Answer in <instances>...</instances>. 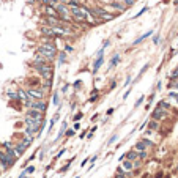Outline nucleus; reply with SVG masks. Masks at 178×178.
I'll list each match as a JSON object with an SVG mask.
<instances>
[{
	"mask_svg": "<svg viewBox=\"0 0 178 178\" xmlns=\"http://www.w3.org/2000/svg\"><path fill=\"white\" fill-rule=\"evenodd\" d=\"M6 95H8L10 99H17V91H8Z\"/></svg>",
	"mask_w": 178,
	"mask_h": 178,
	"instance_id": "24",
	"label": "nucleus"
},
{
	"mask_svg": "<svg viewBox=\"0 0 178 178\" xmlns=\"http://www.w3.org/2000/svg\"><path fill=\"white\" fill-rule=\"evenodd\" d=\"M142 142H144L147 147H153V145H155V144L151 142V140H148V139H142Z\"/></svg>",
	"mask_w": 178,
	"mask_h": 178,
	"instance_id": "26",
	"label": "nucleus"
},
{
	"mask_svg": "<svg viewBox=\"0 0 178 178\" xmlns=\"http://www.w3.org/2000/svg\"><path fill=\"white\" fill-rule=\"evenodd\" d=\"M24 176H25V170H24V172H22V173L19 175V178H24Z\"/></svg>",
	"mask_w": 178,
	"mask_h": 178,
	"instance_id": "42",
	"label": "nucleus"
},
{
	"mask_svg": "<svg viewBox=\"0 0 178 178\" xmlns=\"http://www.w3.org/2000/svg\"><path fill=\"white\" fill-rule=\"evenodd\" d=\"M170 77H172V79H176V77H178V69H175V71L172 73V76H170Z\"/></svg>",
	"mask_w": 178,
	"mask_h": 178,
	"instance_id": "33",
	"label": "nucleus"
},
{
	"mask_svg": "<svg viewBox=\"0 0 178 178\" xmlns=\"http://www.w3.org/2000/svg\"><path fill=\"white\" fill-rule=\"evenodd\" d=\"M121 162H123V166H121V167H123L126 172H128V170H133V169H134L133 161H129V159H126V161H121Z\"/></svg>",
	"mask_w": 178,
	"mask_h": 178,
	"instance_id": "17",
	"label": "nucleus"
},
{
	"mask_svg": "<svg viewBox=\"0 0 178 178\" xmlns=\"http://www.w3.org/2000/svg\"><path fill=\"white\" fill-rule=\"evenodd\" d=\"M170 87H173V88H178V84H172Z\"/></svg>",
	"mask_w": 178,
	"mask_h": 178,
	"instance_id": "43",
	"label": "nucleus"
},
{
	"mask_svg": "<svg viewBox=\"0 0 178 178\" xmlns=\"http://www.w3.org/2000/svg\"><path fill=\"white\" fill-rule=\"evenodd\" d=\"M164 117H166V110L161 109V107H158V109L153 112V120H161V118H164Z\"/></svg>",
	"mask_w": 178,
	"mask_h": 178,
	"instance_id": "11",
	"label": "nucleus"
},
{
	"mask_svg": "<svg viewBox=\"0 0 178 178\" xmlns=\"http://www.w3.org/2000/svg\"><path fill=\"white\" fill-rule=\"evenodd\" d=\"M38 54H41L43 57H46L49 62L54 60V57L57 55V48H55V44L52 43V38H51V36H46L44 43L38 46Z\"/></svg>",
	"mask_w": 178,
	"mask_h": 178,
	"instance_id": "1",
	"label": "nucleus"
},
{
	"mask_svg": "<svg viewBox=\"0 0 178 178\" xmlns=\"http://www.w3.org/2000/svg\"><path fill=\"white\" fill-rule=\"evenodd\" d=\"M65 60H66V54H65V51H63V52L59 54V65H63Z\"/></svg>",
	"mask_w": 178,
	"mask_h": 178,
	"instance_id": "22",
	"label": "nucleus"
},
{
	"mask_svg": "<svg viewBox=\"0 0 178 178\" xmlns=\"http://www.w3.org/2000/svg\"><path fill=\"white\" fill-rule=\"evenodd\" d=\"M27 95H29L30 99H44V91L41 88H36V87H29L25 90Z\"/></svg>",
	"mask_w": 178,
	"mask_h": 178,
	"instance_id": "8",
	"label": "nucleus"
},
{
	"mask_svg": "<svg viewBox=\"0 0 178 178\" xmlns=\"http://www.w3.org/2000/svg\"><path fill=\"white\" fill-rule=\"evenodd\" d=\"M115 140H117V136H112V137L109 139V142H107V144L110 145V144H114V142H115Z\"/></svg>",
	"mask_w": 178,
	"mask_h": 178,
	"instance_id": "31",
	"label": "nucleus"
},
{
	"mask_svg": "<svg viewBox=\"0 0 178 178\" xmlns=\"http://www.w3.org/2000/svg\"><path fill=\"white\" fill-rule=\"evenodd\" d=\"M27 148H29V147H25V145L21 142L19 145H17V147L14 148V151H16V155H17V156H21V155H24V153H25V150H27Z\"/></svg>",
	"mask_w": 178,
	"mask_h": 178,
	"instance_id": "15",
	"label": "nucleus"
},
{
	"mask_svg": "<svg viewBox=\"0 0 178 178\" xmlns=\"http://www.w3.org/2000/svg\"><path fill=\"white\" fill-rule=\"evenodd\" d=\"M147 10H148V6H144V8H142V10H140V11H139V13H137V14H136L134 17H139V16H142V14H144V13H145Z\"/></svg>",
	"mask_w": 178,
	"mask_h": 178,
	"instance_id": "27",
	"label": "nucleus"
},
{
	"mask_svg": "<svg viewBox=\"0 0 178 178\" xmlns=\"http://www.w3.org/2000/svg\"><path fill=\"white\" fill-rule=\"evenodd\" d=\"M151 33H153V30H148V32H147V33H144L142 36H139V38H137V40H136V41H134L133 44L136 46V44H139V43H142V41H144L145 38H148V36H150V35H151Z\"/></svg>",
	"mask_w": 178,
	"mask_h": 178,
	"instance_id": "16",
	"label": "nucleus"
},
{
	"mask_svg": "<svg viewBox=\"0 0 178 178\" xmlns=\"http://www.w3.org/2000/svg\"><path fill=\"white\" fill-rule=\"evenodd\" d=\"M144 98H145V96H140V98L137 99V102H136V107H137V106H140V102L144 101Z\"/></svg>",
	"mask_w": 178,
	"mask_h": 178,
	"instance_id": "34",
	"label": "nucleus"
},
{
	"mask_svg": "<svg viewBox=\"0 0 178 178\" xmlns=\"http://www.w3.org/2000/svg\"><path fill=\"white\" fill-rule=\"evenodd\" d=\"M74 134V131L73 129H69V131H66V136H73Z\"/></svg>",
	"mask_w": 178,
	"mask_h": 178,
	"instance_id": "38",
	"label": "nucleus"
},
{
	"mask_svg": "<svg viewBox=\"0 0 178 178\" xmlns=\"http://www.w3.org/2000/svg\"><path fill=\"white\" fill-rule=\"evenodd\" d=\"M148 126H150V129H151V131H155V129H158V120H151V121H150V123H148Z\"/></svg>",
	"mask_w": 178,
	"mask_h": 178,
	"instance_id": "23",
	"label": "nucleus"
},
{
	"mask_svg": "<svg viewBox=\"0 0 178 178\" xmlns=\"http://www.w3.org/2000/svg\"><path fill=\"white\" fill-rule=\"evenodd\" d=\"M59 3H65V5H68V0H59Z\"/></svg>",
	"mask_w": 178,
	"mask_h": 178,
	"instance_id": "40",
	"label": "nucleus"
},
{
	"mask_svg": "<svg viewBox=\"0 0 178 178\" xmlns=\"http://www.w3.org/2000/svg\"><path fill=\"white\" fill-rule=\"evenodd\" d=\"M69 13H71V17L77 22H87V16L80 10V5L79 6H69Z\"/></svg>",
	"mask_w": 178,
	"mask_h": 178,
	"instance_id": "6",
	"label": "nucleus"
},
{
	"mask_svg": "<svg viewBox=\"0 0 178 178\" xmlns=\"http://www.w3.org/2000/svg\"><path fill=\"white\" fill-rule=\"evenodd\" d=\"M91 14L95 16L98 21H102V22L114 19V14L107 13V10H104V8H95V10H91Z\"/></svg>",
	"mask_w": 178,
	"mask_h": 178,
	"instance_id": "5",
	"label": "nucleus"
},
{
	"mask_svg": "<svg viewBox=\"0 0 178 178\" xmlns=\"http://www.w3.org/2000/svg\"><path fill=\"white\" fill-rule=\"evenodd\" d=\"M102 62H104V57H102V54H101V55H98V59L95 60V63H93V74L98 73V69L101 68Z\"/></svg>",
	"mask_w": 178,
	"mask_h": 178,
	"instance_id": "10",
	"label": "nucleus"
},
{
	"mask_svg": "<svg viewBox=\"0 0 178 178\" xmlns=\"http://www.w3.org/2000/svg\"><path fill=\"white\" fill-rule=\"evenodd\" d=\"M153 41H155V44H158V43H159V36H155Z\"/></svg>",
	"mask_w": 178,
	"mask_h": 178,
	"instance_id": "39",
	"label": "nucleus"
},
{
	"mask_svg": "<svg viewBox=\"0 0 178 178\" xmlns=\"http://www.w3.org/2000/svg\"><path fill=\"white\" fill-rule=\"evenodd\" d=\"M120 62V55L118 54H115L114 57H112V60H110V65H109V68H112V66H115V65Z\"/></svg>",
	"mask_w": 178,
	"mask_h": 178,
	"instance_id": "20",
	"label": "nucleus"
},
{
	"mask_svg": "<svg viewBox=\"0 0 178 178\" xmlns=\"http://www.w3.org/2000/svg\"><path fill=\"white\" fill-rule=\"evenodd\" d=\"M44 13H46V16H59L55 6H52V5H46L44 6Z\"/></svg>",
	"mask_w": 178,
	"mask_h": 178,
	"instance_id": "12",
	"label": "nucleus"
},
{
	"mask_svg": "<svg viewBox=\"0 0 178 178\" xmlns=\"http://www.w3.org/2000/svg\"><path fill=\"white\" fill-rule=\"evenodd\" d=\"M137 158H139V153L136 151V150H133V151H128L125 155V159H129V161H136Z\"/></svg>",
	"mask_w": 178,
	"mask_h": 178,
	"instance_id": "14",
	"label": "nucleus"
},
{
	"mask_svg": "<svg viewBox=\"0 0 178 178\" xmlns=\"http://www.w3.org/2000/svg\"><path fill=\"white\" fill-rule=\"evenodd\" d=\"M134 150L139 153V151H144V150H147V145L142 142V140H139V142L136 144V147H134Z\"/></svg>",
	"mask_w": 178,
	"mask_h": 178,
	"instance_id": "18",
	"label": "nucleus"
},
{
	"mask_svg": "<svg viewBox=\"0 0 178 178\" xmlns=\"http://www.w3.org/2000/svg\"><path fill=\"white\" fill-rule=\"evenodd\" d=\"M147 158V150H144V151H139V159H145Z\"/></svg>",
	"mask_w": 178,
	"mask_h": 178,
	"instance_id": "28",
	"label": "nucleus"
},
{
	"mask_svg": "<svg viewBox=\"0 0 178 178\" xmlns=\"http://www.w3.org/2000/svg\"><path fill=\"white\" fill-rule=\"evenodd\" d=\"M14 162H16V159L10 158L5 151H2V150H0V166H2V170H6V169L11 167Z\"/></svg>",
	"mask_w": 178,
	"mask_h": 178,
	"instance_id": "7",
	"label": "nucleus"
},
{
	"mask_svg": "<svg viewBox=\"0 0 178 178\" xmlns=\"http://www.w3.org/2000/svg\"><path fill=\"white\" fill-rule=\"evenodd\" d=\"M80 118H82V114H77V115H74V120H76V121H77V120H80Z\"/></svg>",
	"mask_w": 178,
	"mask_h": 178,
	"instance_id": "36",
	"label": "nucleus"
},
{
	"mask_svg": "<svg viewBox=\"0 0 178 178\" xmlns=\"http://www.w3.org/2000/svg\"><path fill=\"white\" fill-rule=\"evenodd\" d=\"M133 3H134V0H125V5H126V6H131Z\"/></svg>",
	"mask_w": 178,
	"mask_h": 178,
	"instance_id": "32",
	"label": "nucleus"
},
{
	"mask_svg": "<svg viewBox=\"0 0 178 178\" xmlns=\"http://www.w3.org/2000/svg\"><path fill=\"white\" fill-rule=\"evenodd\" d=\"M25 117L36 118V120H43V112L38 110V109H29V110H27V115Z\"/></svg>",
	"mask_w": 178,
	"mask_h": 178,
	"instance_id": "9",
	"label": "nucleus"
},
{
	"mask_svg": "<svg viewBox=\"0 0 178 178\" xmlns=\"http://www.w3.org/2000/svg\"><path fill=\"white\" fill-rule=\"evenodd\" d=\"M176 5H178V0H176Z\"/></svg>",
	"mask_w": 178,
	"mask_h": 178,
	"instance_id": "44",
	"label": "nucleus"
},
{
	"mask_svg": "<svg viewBox=\"0 0 178 178\" xmlns=\"http://www.w3.org/2000/svg\"><path fill=\"white\" fill-rule=\"evenodd\" d=\"M158 107H161V109H169L170 106H169V102H166V101H161V102H159V104H158Z\"/></svg>",
	"mask_w": 178,
	"mask_h": 178,
	"instance_id": "25",
	"label": "nucleus"
},
{
	"mask_svg": "<svg viewBox=\"0 0 178 178\" xmlns=\"http://www.w3.org/2000/svg\"><path fill=\"white\" fill-rule=\"evenodd\" d=\"M21 142H22V144H24L25 147H30V145H32V142H33V137H32V136H29V137L25 136V137H24V139L21 140Z\"/></svg>",
	"mask_w": 178,
	"mask_h": 178,
	"instance_id": "19",
	"label": "nucleus"
},
{
	"mask_svg": "<svg viewBox=\"0 0 178 178\" xmlns=\"http://www.w3.org/2000/svg\"><path fill=\"white\" fill-rule=\"evenodd\" d=\"M55 10H57V14L62 21H69L71 19V13H69V6L65 3H57L55 5Z\"/></svg>",
	"mask_w": 178,
	"mask_h": 178,
	"instance_id": "4",
	"label": "nucleus"
},
{
	"mask_svg": "<svg viewBox=\"0 0 178 178\" xmlns=\"http://www.w3.org/2000/svg\"><path fill=\"white\" fill-rule=\"evenodd\" d=\"M79 128H80V125H79V123H74V129H76V131H77Z\"/></svg>",
	"mask_w": 178,
	"mask_h": 178,
	"instance_id": "41",
	"label": "nucleus"
},
{
	"mask_svg": "<svg viewBox=\"0 0 178 178\" xmlns=\"http://www.w3.org/2000/svg\"><path fill=\"white\" fill-rule=\"evenodd\" d=\"M66 126H68V125H66V121H63V125H62V128H60V131H59V136H57V140H59V139H60V137L63 136V133H65V131H66Z\"/></svg>",
	"mask_w": 178,
	"mask_h": 178,
	"instance_id": "21",
	"label": "nucleus"
},
{
	"mask_svg": "<svg viewBox=\"0 0 178 178\" xmlns=\"http://www.w3.org/2000/svg\"><path fill=\"white\" fill-rule=\"evenodd\" d=\"M24 104L27 109H38L41 112H44L48 109V102L44 99H27V101H24Z\"/></svg>",
	"mask_w": 178,
	"mask_h": 178,
	"instance_id": "3",
	"label": "nucleus"
},
{
	"mask_svg": "<svg viewBox=\"0 0 178 178\" xmlns=\"http://www.w3.org/2000/svg\"><path fill=\"white\" fill-rule=\"evenodd\" d=\"M176 170H178V167H176Z\"/></svg>",
	"mask_w": 178,
	"mask_h": 178,
	"instance_id": "45",
	"label": "nucleus"
},
{
	"mask_svg": "<svg viewBox=\"0 0 178 178\" xmlns=\"http://www.w3.org/2000/svg\"><path fill=\"white\" fill-rule=\"evenodd\" d=\"M65 51H66V52H73V48H71V46H65Z\"/></svg>",
	"mask_w": 178,
	"mask_h": 178,
	"instance_id": "35",
	"label": "nucleus"
},
{
	"mask_svg": "<svg viewBox=\"0 0 178 178\" xmlns=\"http://www.w3.org/2000/svg\"><path fill=\"white\" fill-rule=\"evenodd\" d=\"M170 98H175V99H178V93H170Z\"/></svg>",
	"mask_w": 178,
	"mask_h": 178,
	"instance_id": "37",
	"label": "nucleus"
},
{
	"mask_svg": "<svg viewBox=\"0 0 178 178\" xmlns=\"http://www.w3.org/2000/svg\"><path fill=\"white\" fill-rule=\"evenodd\" d=\"M52 102H54L55 106L59 104V93H54V101H52Z\"/></svg>",
	"mask_w": 178,
	"mask_h": 178,
	"instance_id": "29",
	"label": "nucleus"
},
{
	"mask_svg": "<svg viewBox=\"0 0 178 178\" xmlns=\"http://www.w3.org/2000/svg\"><path fill=\"white\" fill-rule=\"evenodd\" d=\"M32 68L38 73L43 79H52L54 71H52V66L49 65V62L48 63H41V65H32Z\"/></svg>",
	"mask_w": 178,
	"mask_h": 178,
	"instance_id": "2",
	"label": "nucleus"
},
{
	"mask_svg": "<svg viewBox=\"0 0 178 178\" xmlns=\"http://www.w3.org/2000/svg\"><path fill=\"white\" fill-rule=\"evenodd\" d=\"M32 172H35V167H33V166H30V167H27V170H25V173H32Z\"/></svg>",
	"mask_w": 178,
	"mask_h": 178,
	"instance_id": "30",
	"label": "nucleus"
},
{
	"mask_svg": "<svg viewBox=\"0 0 178 178\" xmlns=\"http://www.w3.org/2000/svg\"><path fill=\"white\" fill-rule=\"evenodd\" d=\"M17 99L27 101V99H30V98H29V95H27V91L24 88H19V90H17Z\"/></svg>",
	"mask_w": 178,
	"mask_h": 178,
	"instance_id": "13",
	"label": "nucleus"
}]
</instances>
